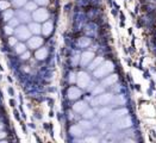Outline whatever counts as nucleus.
Wrapping results in <instances>:
<instances>
[{"label": "nucleus", "mask_w": 156, "mask_h": 143, "mask_svg": "<svg viewBox=\"0 0 156 143\" xmlns=\"http://www.w3.org/2000/svg\"><path fill=\"white\" fill-rule=\"evenodd\" d=\"M42 44H43V38H41L38 35H36L34 37H30V38L27 39V47L30 49L36 50L37 48L42 47Z\"/></svg>", "instance_id": "obj_8"}, {"label": "nucleus", "mask_w": 156, "mask_h": 143, "mask_svg": "<svg viewBox=\"0 0 156 143\" xmlns=\"http://www.w3.org/2000/svg\"><path fill=\"white\" fill-rule=\"evenodd\" d=\"M81 94H82V92L80 88L78 87H70L68 92H67V95H68V98L70 99V100H75V99H79L80 97H81Z\"/></svg>", "instance_id": "obj_11"}, {"label": "nucleus", "mask_w": 156, "mask_h": 143, "mask_svg": "<svg viewBox=\"0 0 156 143\" xmlns=\"http://www.w3.org/2000/svg\"><path fill=\"white\" fill-rule=\"evenodd\" d=\"M14 50L17 54H19V55H22L23 52H26V45L24 43H17L16 45H14Z\"/></svg>", "instance_id": "obj_23"}, {"label": "nucleus", "mask_w": 156, "mask_h": 143, "mask_svg": "<svg viewBox=\"0 0 156 143\" xmlns=\"http://www.w3.org/2000/svg\"><path fill=\"white\" fill-rule=\"evenodd\" d=\"M82 117L85 118V119H91V118L94 117V111H93L92 109H87V110L83 112Z\"/></svg>", "instance_id": "obj_25"}, {"label": "nucleus", "mask_w": 156, "mask_h": 143, "mask_svg": "<svg viewBox=\"0 0 156 143\" xmlns=\"http://www.w3.org/2000/svg\"><path fill=\"white\" fill-rule=\"evenodd\" d=\"M52 32V23L51 22H45L44 25L42 26V34L45 36H49Z\"/></svg>", "instance_id": "obj_15"}, {"label": "nucleus", "mask_w": 156, "mask_h": 143, "mask_svg": "<svg viewBox=\"0 0 156 143\" xmlns=\"http://www.w3.org/2000/svg\"><path fill=\"white\" fill-rule=\"evenodd\" d=\"M26 2H27L26 0H13V1H12V5L14 6V7L19 9V7H22V6H25Z\"/></svg>", "instance_id": "obj_27"}, {"label": "nucleus", "mask_w": 156, "mask_h": 143, "mask_svg": "<svg viewBox=\"0 0 156 143\" xmlns=\"http://www.w3.org/2000/svg\"><path fill=\"white\" fill-rule=\"evenodd\" d=\"M111 112H112V110L110 107H101V109L98 110V116H100V117H107Z\"/></svg>", "instance_id": "obj_21"}, {"label": "nucleus", "mask_w": 156, "mask_h": 143, "mask_svg": "<svg viewBox=\"0 0 156 143\" xmlns=\"http://www.w3.org/2000/svg\"><path fill=\"white\" fill-rule=\"evenodd\" d=\"M76 82L81 88H86L91 82V77L86 72H80L78 73V77H76Z\"/></svg>", "instance_id": "obj_5"}, {"label": "nucleus", "mask_w": 156, "mask_h": 143, "mask_svg": "<svg viewBox=\"0 0 156 143\" xmlns=\"http://www.w3.org/2000/svg\"><path fill=\"white\" fill-rule=\"evenodd\" d=\"M29 29H30V31H31L34 35H39V34L42 32V26L38 24V22L30 23V24H29Z\"/></svg>", "instance_id": "obj_14"}, {"label": "nucleus", "mask_w": 156, "mask_h": 143, "mask_svg": "<svg viewBox=\"0 0 156 143\" xmlns=\"http://www.w3.org/2000/svg\"><path fill=\"white\" fill-rule=\"evenodd\" d=\"M76 77H78V74L70 73V75H69V81H70V82H75V81H76Z\"/></svg>", "instance_id": "obj_33"}, {"label": "nucleus", "mask_w": 156, "mask_h": 143, "mask_svg": "<svg viewBox=\"0 0 156 143\" xmlns=\"http://www.w3.org/2000/svg\"><path fill=\"white\" fill-rule=\"evenodd\" d=\"M38 5H42V6H45V5H48V2H49V0H35Z\"/></svg>", "instance_id": "obj_34"}, {"label": "nucleus", "mask_w": 156, "mask_h": 143, "mask_svg": "<svg viewBox=\"0 0 156 143\" xmlns=\"http://www.w3.org/2000/svg\"><path fill=\"white\" fill-rule=\"evenodd\" d=\"M0 129H2V124L1 123H0Z\"/></svg>", "instance_id": "obj_38"}, {"label": "nucleus", "mask_w": 156, "mask_h": 143, "mask_svg": "<svg viewBox=\"0 0 156 143\" xmlns=\"http://www.w3.org/2000/svg\"><path fill=\"white\" fill-rule=\"evenodd\" d=\"M10 7V2L7 0H0V10L1 11H5Z\"/></svg>", "instance_id": "obj_29"}, {"label": "nucleus", "mask_w": 156, "mask_h": 143, "mask_svg": "<svg viewBox=\"0 0 156 143\" xmlns=\"http://www.w3.org/2000/svg\"><path fill=\"white\" fill-rule=\"evenodd\" d=\"M90 44H91V39L87 38V37H82V38H80L78 41V45L80 48H86Z\"/></svg>", "instance_id": "obj_22"}, {"label": "nucleus", "mask_w": 156, "mask_h": 143, "mask_svg": "<svg viewBox=\"0 0 156 143\" xmlns=\"http://www.w3.org/2000/svg\"><path fill=\"white\" fill-rule=\"evenodd\" d=\"M85 141H86V142H97L98 138H95V137H87Z\"/></svg>", "instance_id": "obj_36"}, {"label": "nucleus", "mask_w": 156, "mask_h": 143, "mask_svg": "<svg viewBox=\"0 0 156 143\" xmlns=\"http://www.w3.org/2000/svg\"><path fill=\"white\" fill-rule=\"evenodd\" d=\"M31 31H30V29L25 25H18L17 26V29L14 30V35H16V37L18 39H20V41H27V39L31 37Z\"/></svg>", "instance_id": "obj_3"}, {"label": "nucleus", "mask_w": 156, "mask_h": 143, "mask_svg": "<svg viewBox=\"0 0 156 143\" xmlns=\"http://www.w3.org/2000/svg\"><path fill=\"white\" fill-rule=\"evenodd\" d=\"M37 2L36 1H27L25 4V10L26 11H29V12H34V11H36L37 10Z\"/></svg>", "instance_id": "obj_19"}, {"label": "nucleus", "mask_w": 156, "mask_h": 143, "mask_svg": "<svg viewBox=\"0 0 156 143\" xmlns=\"http://www.w3.org/2000/svg\"><path fill=\"white\" fill-rule=\"evenodd\" d=\"M29 57H30V52H23V54L20 55V59H22V60H27Z\"/></svg>", "instance_id": "obj_35"}, {"label": "nucleus", "mask_w": 156, "mask_h": 143, "mask_svg": "<svg viewBox=\"0 0 156 143\" xmlns=\"http://www.w3.org/2000/svg\"><path fill=\"white\" fill-rule=\"evenodd\" d=\"M112 103H116V104L123 105L124 103H125V100H124V98H123L122 95H116V97H113V99H112Z\"/></svg>", "instance_id": "obj_28"}, {"label": "nucleus", "mask_w": 156, "mask_h": 143, "mask_svg": "<svg viewBox=\"0 0 156 143\" xmlns=\"http://www.w3.org/2000/svg\"><path fill=\"white\" fill-rule=\"evenodd\" d=\"M70 134H72L73 136L79 137V136H81V135L83 134V129L80 127V124H79V125H73V127L70 128Z\"/></svg>", "instance_id": "obj_17"}, {"label": "nucleus", "mask_w": 156, "mask_h": 143, "mask_svg": "<svg viewBox=\"0 0 156 143\" xmlns=\"http://www.w3.org/2000/svg\"><path fill=\"white\" fill-rule=\"evenodd\" d=\"M131 125H132V119L128 116H124V117L115 120V124H113V127L116 129H126V128H130Z\"/></svg>", "instance_id": "obj_4"}, {"label": "nucleus", "mask_w": 156, "mask_h": 143, "mask_svg": "<svg viewBox=\"0 0 156 143\" xmlns=\"http://www.w3.org/2000/svg\"><path fill=\"white\" fill-rule=\"evenodd\" d=\"M113 69H115V65L111 61H105L98 68H95L93 70V74L97 79H103L107 77L110 73H112Z\"/></svg>", "instance_id": "obj_1"}, {"label": "nucleus", "mask_w": 156, "mask_h": 143, "mask_svg": "<svg viewBox=\"0 0 156 143\" xmlns=\"http://www.w3.org/2000/svg\"><path fill=\"white\" fill-rule=\"evenodd\" d=\"M32 18L35 19V22H38V23L45 22L49 18V12L45 9H37L36 11H34Z\"/></svg>", "instance_id": "obj_6"}, {"label": "nucleus", "mask_w": 156, "mask_h": 143, "mask_svg": "<svg viewBox=\"0 0 156 143\" xmlns=\"http://www.w3.org/2000/svg\"><path fill=\"white\" fill-rule=\"evenodd\" d=\"M5 136H6V134H5L4 131H0V140H1V138H4Z\"/></svg>", "instance_id": "obj_37"}, {"label": "nucleus", "mask_w": 156, "mask_h": 143, "mask_svg": "<svg viewBox=\"0 0 156 143\" xmlns=\"http://www.w3.org/2000/svg\"><path fill=\"white\" fill-rule=\"evenodd\" d=\"M47 56H48V50L45 48H41V49L36 50V57L38 60H44V59H47Z\"/></svg>", "instance_id": "obj_18"}, {"label": "nucleus", "mask_w": 156, "mask_h": 143, "mask_svg": "<svg viewBox=\"0 0 156 143\" xmlns=\"http://www.w3.org/2000/svg\"><path fill=\"white\" fill-rule=\"evenodd\" d=\"M14 16H16V12L12 11V10H9V9L2 12V18H4V20H6V22H9L10 19H12Z\"/></svg>", "instance_id": "obj_20"}, {"label": "nucleus", "mask_w": 156, "mask_h": 143, "mask_svg": "<svg viewBox=\"0 0 156 143\" xmlns=\"http://www.w3.org/2000/svg\"><path fill=\"white\" fill-rule=\"evenodd\" d=\"M87 109H88V105L85 102H78V103H75L73 105V110L75 112H78V113H83Z\"/></svg>", "instance_id": "obj_13"}, {"label": "nucleus", "mask_w": 156, "mask_h": 143, "mask_svg": "<svg viewBox=\"0 0 156 143\" xmlns=\"http://www.w3.org/2000/svg\"><path fill=\"white\" fill-rule=\"evenodd\" d=\"M128 115V109H118L116 111H113V112H111L107 118H106V120L108 122H115V120H117L119 118L124 117V116H126Z\"/></svg>", "instance_id": "obj_7"}, {"label": "nucleus", "mask_w": 156, "mask_h": 143, "mask_svg": "<svg viewBox=\"0 0 156 143\" xmlns=\"http://www.w3.org/2000/svg\"><path fill=\"white\" fill-rule=\"evenodd\" d=\"M17 42H18V38H14V37L9 38V43H10V45H12V47H14V45L17 44Z\"/></svg>", "instance_id": "obj_32"}, {"label": "nucleus", "mask_w": 156, "mask_h": 143, "mask_svg": "<svg viewBox=\"0 0 156 143\" xmlns=\"http://www.w3.org/2000/svg\"><path fill=\"white\" fill-rule=\"evenodd\" d=\"M19 23H20V20H19L17 17H16V18L13 17L12 19H10V20H9V25L12 26V27H17V26L19 25Z\"/></svg>", "instance_id": "obj_30"}, {"label": "nucleus", "mask_w": 156, "mask_h": 143, "mask_svg": "<svg viewBox=\"0 0 156 143\" xmlns=\"http://www.w3.org/2000/svg\"><path fill=\"white\" fill-rule=\"evenodd\" d=\"M112 99H113V95L110 94V93H101L99 95H97L93 100H92V105L93 106H105V105L112 103Z\"/></svg>", "instance_id": "obj_2"}, {"label": "nucleus", "mask_w": 156, "mask_h": 143, "mask_svg": "<svg viewBox=\"0 0 156 143\" xmlns=\"http://www.w3.org/2000/svg\"><path fill=\"white\" fill-rule=\"evenodd\" d=\"M4 29H5V34H6V35H11V34L14 32V31H13V29H12V26H10V25L5 26Z\"/></svg>", "instance_id": "obj_31"}, {"label": "nucleus", "mask_w": 156, "mask_h": 143, "mask_svg": "<svg viewBox=\"0 0 156 143\" xmlns=\"http://www.w3.org/2000/svg\"><path fill=\"white\" fill-rule=\"evenodd\" d=\"M103 62H104V59H103L101 56H99V57H95L94 60H92V62L90 63V67H88V68H90L91 70H94L95 68H98V67L101 65Z\"/></svg>", "instance_id": "obj_16"}, {"label": "nucleus", "mask_w": 156, "mask_h": 143, "mask_svg": "<svg viewBox=\"0 0 156 143\" xmlns=\"http://www.w3.org/2000/svg\"><path fill=\"white\" fill-rule=\"evenodd\" d=\"M94 59V52H85L81 57H80V63L82 66H87L92 62V60Z\"/></svg>", "instance_id": "obj_10"}, {"label": "nucleus", "mask_w": 156, "mask_h": 143, "mask_svg": "<svg viewBox=\"0 0 156 143\" xmlns=\"http://www.w3.org/2000/svg\"><path fill=\"white\" fill-rule=\"evenodd\" d=\"M79 124H80V127H81L82 129H85V130H90V129L93 128V124H92L90 120H81Z\"/></svg>", "instance_id": "obj_24"}, {"label": "nucleus", "mask_w": 156, "mask_h": 143, "mask_svg": "<svg viewBox=\"0 0 156 143\" xmlns=\"http://www.w3.org/2000/svg\"><path fill=\"white\" fill-rule=\"evenodd\" d=\"M16 17L20 20V23H30L31 18H32L29 14V11H26V10H18V11H16Z\"/></svg>", "instance_id": "obj_9"}, {"label": "nucleus", "mask_w": 156, "mask_h": 143, "mask_svg": "<svg viewBox=\"0 0 156 143\" xmlns=\"http://www.w3.org/2000/svg\"><path fill=\"white\" fill-rule=\"evenodd\" d=\"M118 81V75L117 74H111L108 77H105V79H103L101 81V85L105 87H108V86H112L113 84H116Z\"/></svg>", "instance_id": "obj_12"}, {"label": "nucleus", "mask_w": 156, "mask_h": 143, "mask_svg": "<svg viewBox=\"0 0 156 143\" xmlns=\"http://www.w3.org/2000/svg\"><path fill=\"white\" fill-rule=\"evenodd\" d=\"M105 86H94V90H93V95H99L101 93H104Z\"/></svg>", "instance_id": "obj_26"}]
</instances>
